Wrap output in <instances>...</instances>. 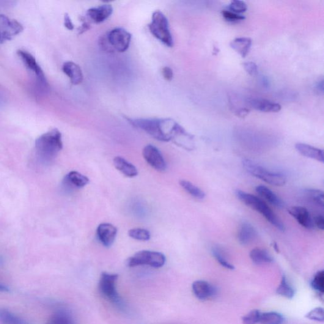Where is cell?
<instances>
[{"mask_svg": "<svg viewBox=\"0 0 324 324\" xmlns=\"http://www.w3.org/2000/svg\"><path fill=\"white\" fill-rule=\"evenodd\" d=\"M128 122L134 128L145 132L153 138L163 142L173 141L182 129L171 119H130Z\"/></svg>", "mask_w": 324, "mask_h": 324, "instance_id": "cell-1", "label": "cell"}, {"mask_svg": "<svg viewBox=\"0 0 324 324\" xmlns=\"http://www.w3.org/2000/svg\"><path fill=\"white\" fill-rule=\"evenodd\" d=\"M37 154L44 161H50L56 156L63 148L62 134L53 129L42 134L35 141Z\"/></svg>", "mask_w": 324, "mask_h": 324, "instance_id": "cell-2", "label": "cell"}, {"mask_svg": "<svg viewBox=\"0 0 324 324\" xmlns=\"http://www.w3.org/2000/svg\"><path fill=\"white\" fill-rule=\"evenodd\" d=\"M236 196L248 207L252 208L253 210L257 211L263 217L267 219V221L277 228L280 231L284 232L285 226L277 216L274 213L271 208L268 207L267 203L263 202L262 200L259 199L255 195L246 193V192L237 190L236 192Z\"/></svg>", "mask_w": 324, "mask_h": 324, "instance_id": "cell-3", "label": "cell"}, {"mask_svg": "<svg viewBox=\"0 0 324 324\" xmlns=\"http://www.w3.org/2000/svg\"><path fill=\"white\" fill-rule=\"evenodd\" d=\"M243 166L246 171L253 176L259 178L269 185L282 186L285 185L287 182V177L282 173L266 169L248 159L243 161Z\"/></svg>", "mask_w": 324, "mask_h": 324, "instance_id": "cell-4", "label": "cell"}, {"mask_svg": "<svg viewBox=\"0 0 324 324\" xmlns=\"http://www.w3.org/2000/svg\"><path fill=\"white\" fill-rule=\"evenodd\" d=\"M149 29L153 37L160 41L164 45L169 47H172L174 45L168 20L161 11H156L153 13L152 22L149 24Z\"/></svg>", "mask_w": 324, "mask_h": 324, "instance_id": "cell-5", "label": "cell"}, {"mask_svg": "<svg viewBox=\"0 0 324 324\" xmlns=\"http://www.w3.org/2000/svg\"><path fill=\"white\" fill-rule=\"evenodd\" d=\"M118 277L119 276L117 274L102 273L99 281V290L111 303L115 304L118 308L123 309L125 308V304L116 290Z\"/></svg>", "mask_w": 324, "mask_h": 324, "instance_id": "cell-6", "label": "cell"}, {"mask_svg": "<svg viewBox=\"0 0 324 324\" xmlns=\"http://www.w3.org/2000/svg\"><path fill=\"white\" fill-rule=\"evenodd\" d=\"M166 257L161 253L152 251H141L136 253L128 260L129 267L148 265L153 268L163 267L166 263Z\"/></svg>", "mask_w": 324, "mask_h": 324, "instance_id": "cell-7", "label": "cell"}, {"mask_svg": "<svg viewBox=\"0 0 324 324\" xmlns=\"http://www.w3.org/2000/svg\"><path fill=\"white\" fill-rule=\"evenodd\" d=\"M23 29V26L18 21L0 15V43L12 40Z\"/></svg>", "mask_w": 324, "mask_h": 324, "instance_id": "cell-8", "label": "cell"}, {"mask_svg": "<svg viewBox=\"0 0 324 324\" xmlns=\"http://www.w3.org/2000/svg\"><path fill=\"white\" fill-rule=\"evenodd\" d=\"M17 54L27 69L31 71L37 77L38 83L43 86L44 89H46L47 87V82L46 80L45 74L34 56H32L29 52L22 50V49L17 51Z\"/></svg>", "mask_w": 324, "mask_h": 324, "instance_id": "cell-9", "label": "cell"}, {"mask_svg": "<svg viewBox=\"0 0 324 324\" xmlns=\"http://www.w3.org/2000/svg\"><path fill=\"white\" fill-rule=\"evenodd\" d=\"M132 35L122 28L112 30L109 33L107 40L110 45L119 52H124L130 47Z\"/></svg>", "mask_w": 324, "mask_h": 324, "instance_id": "cell-10", "label": "cell"}, {"mask_svg": "<svg viewBox=\"0 0 324 324\" xmlns=\"http://www.w3.org/2000/svg\"><path fill=\"white\" fill-rule=\"evenodd\" d=\"M142 156L147 163L153 169L160 172L166 170L167 167L166 161L158 148L152 145H148L143 148Z\"/></svg>", "mask_w": 324, "mask_h": 324, "instance_id": "cell-11", "label": "cell"}, {"mask_svg": "<svg viewBox=\"0 0 324 324\" xmlns=\"http://www.w3.org/2000/svg\"><path fill=\"white\" fill-rule=\"evenodd\" d=\"M117 234V228L111 224L103 223L99 225L98 227L97 236L99 240L107 248L113 244Z\"/></svg>", "mask_w": 324, "mask_h": 324, "instance_id": "cell-12", "label": "cell"}, {"mask_svg": "<svg viewBox=\"0 0 324 324\" xmlns=\"http://www.w3.org/2000/svg\"><path fill=\"white\" fill-rule=\"evenodd\" d=\"M288 212L300 224L302 227L307 229H312L314 227L313 220L309 211L302 207H292L288 209Z\"/></svg>", "mask_w": 324, "mask_h": 324, "instance_id": "cell-13", "label": "cell"}, {"mask_svg": "<svg viewBox=\"0 0 324 324\" xmlns=\"http://www.w3.org/2000/svg\"><path fill=\"white\" fill-rule=\"evenodd\" d=\"M113 13V7L111 5L105 4L98 7L90 8L87 11L88 20L93 23L99 24L106 20Z\"/></svg>", "mask_w": 324, "mask_h": 324, "instance_id": "cell-14", "label": "cell"}, {"mask_svg": "<svg viewBox=\"0 0 324 324\" xmlns=\"http://www.w3.org/2000/svg\"><path fill=\"white\" fill-rule=\"evenodd\" d=\"M194 295L200 300H206L212 298L216 294V289L209 282L196 281L192 285Z\"/></svg>", "mask_w": 324, "mask_h": 324, "instance_id": "cell-15", "label": "cell"}, {"mask_svg": "<svg viewBox=\"0 0 324 324\" xmlns=\"http://www.w3.org/2000/svg\"><path fill=\"white\" fill-rule=\"evenodd\" d=\"M257 230L249 222L244 221L241 224L238 233V240L241 245H247L257 237Z\"/></svg>", "mask_w": 324, "mask_h": 324, "instance_id": "cell-16", "label": "cell"}, {"mask_svg": "<svg viewBox=\"0 0 324 324\" xmlns=\"http://www.w3.org/2000/svg\"><path fill=\"white\" fill-rule=\"evenodd\" d=\"M296 150L302 156H305L307 158L313 159L323 164L324 154L323 151L319 149V148L310 146L309 145L304 143L296 144Z\"/></svg>", "mask_w": 324, "mask_h": 324, "instance_id": "cell-17", "label": "cell"}, {"mask_svg": "<svg viewBox=\"0 0 324 324\" xmlns=\"http://www.w3.org/2000/svg\"><path fill=\"white\" fill-rule=\"evenodd\" d=\"M62 70L70 79L71 83L74 85L80 84L83 81V74L81 68L74 62L64 63L62 66Z\"/></svg>", "mask_w": 324, "mask_h": 324, "instance_id": "cell-18", "label": "cell"}, {"mask_svg": "<svg viewBox=\"0 0 324 324\" xmlns=\"http://www.w3.org/2000/svg\"><path fill=\"white\" fill-rule=\"evenodd\" d=\"M249 105L258 111L267 113H276L281 110V106L279 104L265 99H254L249 101Z\"/></svg>", "mask_w": 324, "mask_h": 324, "instance_id": "cell-19", "label": "cell"}, {"mask_svg": "<svg viewBox=\"0 0 324 324\" xmlns=\"http://www.w3.org/2000/svg\"><path fill=\"white\" fill-rule=\"evenodd\" d=\"M89 183V179L85 175L77 171H71L66 175L65 185L69 188L81 189Z\"/></svg>", "mask_w": 324, "mask_h": 324, "instance_id": "cell-20", "label": "cell"}, {"mask_svg": "<svg viewBox=\"0 0 324 324\" xmlns=\"http://www.w3.org/2000/svg\"><path fill=\"white\" fill-rule=\"evenodd\" d=\"M114 164L115 168L126 177H134L138 174V169L136 167L120 156H116L114 158Z\"/></svg>", "mask_w": 324, "mask_h": 324, "instance_id": "cell-21", "label": "cell"}, {"mask_svg": "<svg viewBox=\"0 0 324 324\" xmlns=\"http://www.w3.org/2000/svg\"><path fill=\"white\" fill-rule=\"evenodd\" d=\"M257 193L265 200H267L271 205L277 208L284 207V203L277 195L265 186H258L256 188Z\"/></svg>", "mask_w": 324, "mask_h": 324, "instance_id": "cell-22", "label": "cell"}, {"mask_svg": "<svg viewBox=\"0 0 324 324\" xmlns=\"http://www.w3.org/2000/svg\"><path fill=\"white\" fill-rule=\"evenodd\" d=\"M252 40L249 38H236L230 44V47L243 58L246 57L248 55L250 50Z\"/></svg>", "mask_w": 324, "mask_h": 324, "instance_id": "cell-23", "label": "cell"}, {"mask_svg": "<svg viewBox=\"0 0 324 324\" xmlns=\"http://www.w3.org/2000/svg\"><path fill=\"white\" fill-rule=\"evenodd\" d=\"M252 262L257 265L267 264L273 262L274 259L267 250L265 249L257 248L252 250L249 254Z\"/></svg>", "mask_w": 324, "mask_h": 324, "instance_id": "cell-24", "label": "cell"}, {"mask_svg": "<svg viewBox=\"0 0 324 324\" xmlns=\"http://www.w3.org/2000/svg\"><path fill=\"white\" fill-rule=\"evenodd\" d=\"M179 184L181 187L185 189L189 194L192 197L197 200H202L205 199L206 194L205 192L199 188V187L195 186L193 183L189 182L186 180H181Z\"/></svg>", "mask_w": 324, "mask_h": 324, "instance_id": "cell-25", "label": "cell"}, {"mask_svg": "<svg viewBox=\"0 0 324 324\" xmlns=\"http://www.w3.org/2000/svg\"><path fill=\"white\" fill-rule=\"evenodd\" d=\"M304 194L310 202L317 205L318 207L323 208L324 194L322 191L319 189H307L304 190Z\"/></svg>", "mask_w": 324, "mask_h": 324, "instance_id": "cell-26", "label": "cell"}, {"mask_svg": "<svg viewBox=\"0 0 324 324\" xmlns=\"http://www.w3.org/2000/svg\"><path fill=\"white\" fill-rule=\"evenodd\" d=\"M283 317L275 312L261 313L259 322L261 324H281Z\"/></svg>", "mask_w": 324, "mask_h": 324, "instance_id": "cell-27", "label": "cell"}, {"mask_svg": "<svg viewBox=\"0 0 324 324\" xmlns=\"http://www.w3.org/2000/svg\"><path fill=\"white\" fill-rule=\"evenodd\" d=\"M276 293L279 295L283 296V297L287 299H292L295 296V290L288 283L286 277L285 276H282L281 283H280L279 287H277Z\"/></svg>", "mask_w": 324, "mask_h": 324, "instance_id": "cell-28", "label": "cell"}, {"mask_svg": "<svg viewBox=\"0 0 324 324\" xmlns=\"http://www.w3.org/2000/svg\"><path fill=\"white\" fill-rule=\"evenodd\" d=\"M0 320L4 324H28L6 309H0Z\"/></svg>", "mask_w": 324, "mask_h": 324, "instance_id": "cell-29", "label": "cell"}, {"mask_svg": "<svg viewBox=\"0 0 324 324\" xmlns=\"http://www.w3.org/2000/svg\"><path fill=\"white\" fill-rule=\"evenodd\" d=\"M211 253H212L214 258L222 267L229 269V270H234V265H232L227 260L226 256H225L221 248H219V247H213L212 249H211Z\"/></svg>", "mask_w": 324, "mask_h": 324, "instance_id": "cell-30", "label": "cell"}, {"mask_svg": "<svg viewBox=\"0 0 324 324\" xmlns=\"http://www.w3.org/2000/svg\"><path fill=\"white\" fill-rule=\"evenodd\" d=\"M128 235L134 240L142 241L150 240L151 238L150 232L148 230L141 228H135L129 230Z\"/></svg>", "mask_w": 324, "mask_h": 324, "instance_id": "cell-31", "label": "cell"}, {"mask_svg": "<svg viewBox=\"0 0 324 324\" xmlns=\"http://www.w3.org/2000/svg\"><path fill=\"white\" fill-rule=\"evenodd\" d=\"M49 324H73L72 318L65 312H59L55 314Z\"/></svg>", "mask_w": 324, "mask_h": 324, "instance_id": "cell-32", "label": "cell"}, {"mask_svg": "<svg viewBox=\"0 0 324 324\" xmlns=\"http://www.w3.org/2000/svg\"><path fill=\"white\" fill-rule=\"evenodd\" d=\"M312 286L318 292L323 293L324 292V272L318 271L315 274L312 281Z\"/></svg>", "mask_w": 324, "mask_h": 324, "instance_id": "cell-33", "label": "cell"}, {"mask_svg": "<svg viewBox=\"0 0 324 324\" xmlns=\"http://www.w3.org/2000/svg\"><path fill=\"white\" fill-rule=\"evenodd\" d=\"M261 312L259 310H254L249 312L242 318L244 324H256L259 322Z\"/></svg>", "mask_w": 324, "mask_h": 324, "instance_id": "cell-34", "label": "cell"}, {"mask_svg": "<svg viewBox=\"0 0 324 324\" xmlns=\"http://www.w3.org/2000/svg\"><path fill=\"white\" fill-rule=\"evenodd\" d=\"M229 9L230 12L235 13H242L245 12L247 10V5L246 3L240 0H234L230 2Z\"/></svg>", "mask_w": 324, "mask_h": 324, "instance_id": "cell-35", "label": "cell"}, {"mask_svg": "<svg viewBox=\"0 0 324 324\" xmlns=\"http://www.w3.org/2000/svg\"><path fill=\"white\" fill-rule=\"evenodd\" d=\"M306 318L308 319L317 321V322H323L324 312L323 309L318 307V308L313 309L307 314Z\"/></svg>", "mask_w": 324, "mask_h": 324, "instance_id": "cell-36", "label": "cell"}, {"mask_svg": "<svg viewBox=\"0 0 324 324\" xmlns=\"http://www.w3.org/2000/svg\"><path fill=\"white\" fill-rule=\"evenodd\" d=\"M222 13L225 19L230 22L243 21L244 19H245L244 16L230 12L229 10L222 11Z\"/></svg>", "mask_w": 324, "mask_h": 324, "instance_id": "cell-37", "label": "cell"}, {"mask_svg": "<svg viewBox=\"0 0 324 324\" xmlns=\"http://www.w3.org/2000/svg\"><path fill=\"white\" fill-rule=\"evenodd\" d=\"M243 67L246 72L250 76H255L258 72L257 65L252 62L244 63Z\"/></svg>", "mask_w": 324, "mask_h": 324, "instance_id": "cell-38", "label": "cell"}, {"mask_svg": "<svg viewBox=\"0 0 324 324\" xmlns=\"http://www.w3.org/2000/svg\"><path fill=\"white\" fill-rule=\"evenodd\" d=\"M80 19L82 24L81 26L78 29L79 34H81L82 33L88 31L91 28L90 22H89L88 19H86L84 16H80Z\"/></svg>", "mask_w": 324, "mask_h": 324, "instance_id": "cell-39", "label": "cell"}, {"mask_svg": "<svg viewBox=\"0 0 324 324\" xmlns=\"http://www.w3.org/2000/svg\"><path fill=\"white\" fill-rule=\"evenodd\" d=\"M162 76H164L165 79L167 81H172L173 77H174V73L171 68L169 67H165L162 68L161 70Z\"/></svg>", "mask_w": 324, "mask_h": 324, "instance_id": "cell-40", "label": "cell"}, {"mask_svg": "<svg viewBox=\"0 0 324 324\" xmlns=\"http://www.w3.org/2000/svg\"><path fill=\"white\" fill-rule=\"evenodd\" d=\"M313 220H314V226L320 230L324 229V218L322 215H317Z\"/></svg>", "mask_w": 324, "mask_h": 324, "instance_id": "cell-41", "label": "cell"}, {"mask_svg": "<svg viewBox=\"0 0 324 324\" xmlns=\"http://www.w3.org/2000/svg\"><path fill=\"white\" fill-rule=\"evenodd\" d=\"M64 26L66 28L70 30V31H73L74 29V25L68 13H65L64 15Z\"/></svg>", "mask_w": 324, "mask_h": 324, "instance_id": "cell-42", "label": "cell"}, {"mask_svg": "<svg viewBox=\"0 0 324 324\" xmlns=\"http://www.w3.org/2000/svg\"><path fill=\"white\" fill-rule=\"evenodd\" d=\"M249 111L248 109L246 108L241 109L239 110L237 112V115L240 117H246L247 115L249 114Z\"/></svg>", "mask_w": 324, "mask_h": 324, "instance_id": "cell-43", "label": "cell"}, {"mask_svg": "<svg viewBox=\"0 0 324 324\" xmlns=\"http://www.w3.org/2000/svg\"><path fill=\"white\" fill-rule=\"evenodd\" d=\"M317 89L318 91H320L321 92H323V80L321 81L320 82H318L317 86H316Z\"/></svg>", "mask_w": 324, "mask_h": 324, "instance_id": "cell-44", "label": "cell"}, {"mask_svg": "<svg viewBox=\"0 0 324 324\" xmlns=\"http://www.w3.org/2000/svg\"><path fill=\"white\" fill-rule=\"evenodd\" d=\"M9 292V289L8 287L6 286V285H3L0 284V292Z\"/></svg>", "mask_w": 324, "mask_h": 324, "instance_id": "cell-45", "label": "cell"}]
</instances>
